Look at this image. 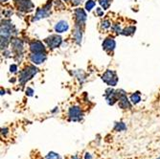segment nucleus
I'll return each mask as SVG.
<instances>
[{
  "instance_id": "obj_1",
  "label": "nucleus",
  "mask_w": 160,
  "mask_h": 159,
  "mask_svg": "<svg viewBox=\"0 0 160 159\" xmlns=\"http://www.w3.org/2000/svg\"><path fill=\"white\" fill-rule=\"evenodd\" d=\"M12 37V24L9 21H2L1 24V47L7 48Z\"/></svg>"
},
{
  "instance_id": "obj_2",
  "label": "nucleus",
  "mask_w": 160,
  "mask_h": 159,
  "mask_svg": "<svg viewBox=\"0 0 160 159\" xmlns=\"http://www.w3.org/2000/svg\"><path fill=\"white\" fill-rule=\"evenodd\" d=\"M38 73V68L35 66H28L23 71L20 72L19 75V82L23 85L25 84L29 80H31L36 74Z\"/></svg>"
},
{
  "instance_id": "obj_3",
  "label": "nucleus",
  "mask_w": 160,
  "mask_h": 159,
  "mask_svg": "<svg viewBox=\"0 0 160 159\" xmlns=\"http://www.w3.org/2000/svg\"><path fill=\"white\" fill-rule=\"evenodd\" d=\"M102 80H103L108 85H111V86H114L117 84L118 82V78H117V75L114 71L112 70H108L106 71V73L103 75L102 77Z\"/></svg>"
},
{
  "instance_id": "obj_4",
  "label": "nucleus",
  "mask_w": 160,
  "mask_h": 159,
  "mask_svg": "<svg viewBox=\"0 0 160 159\" xmlns=\"http://www.w3.org/2000/svg\"><path fill=\"white\" fill-rule=\"evenodd\" d=\"M14 3L18 9L21 12H30L34 8V4L30 0H14Z\"/></svg>"
},
{
  "instance_id": "obj_5",
  "label": "nucleus",
  "mask_w": 160,
  "mask_h": 159,
  "mask_svg": "<svg viewBox=\"0 0 160 159\" xmlns=\"http://www.w3.org/2000/svg\"><path fill=\"white\" fill-rule=\"evenodd\" d=\"M50 8H51V2L47 3L43 8L38 9L35 17H34V20H38V19H41V18L47 17L50 14Z\"/></svg>"
},
{
  "instance_id": "obj_6",
  "label": "nucleus",
  "mask_w": 160,
  "mask_h": 159,
  "mask_svg": "<svg viewBox=\"0 0 160 159\" xmlns=\"http://www.w3.org/2000/svg\"><path fill=\"white\" fill-rule=\"evenodd\" d=\"M45 42L47 43V45L54 49V48H57L61 45L62 43V37L60 36H57V35H53V36H50L49 37H47L45 39Z\"/></svg>"
},
{
  "instance_id": "obj_7",
  "label": "nucleus",
  "mask_w": 160,
  "mask_h": 159,
  "mask_svg": "<svg viewBox=\"0 0 160 159\" xmlns=\"http://www.w3.org/2000/svg\"><path fill=\"white\" fill-rule=\"evenodd\" d=\"M69 118L72 121H80L82 119V113L80 107H72L69 109Z\"/></svg>"
},
{
  "instance_id": "obj_8",
  "label": "nucleus",
  "mask_w": 160,
  "mask_h": 159,
  "mask_svg": "<svg viewBox=\"0 0 160 159\" xmlns=\"http://www.w3.org/2000/svg\"><path fill=\"white\" fill-rule=\"evenodd\" d=\"M31 62L35 64H40L46 60L45 53H33L30 57Z\"/></svg>"
},
{
  "instance_id": "obj_9",
  "label": "nucleus",
  "mask_w": 160,
  "mask_h": 159,
  "mask_svg": "<svg viewBox=\"0 0 160 159\" xmlns=\"http://www.w3.org/2000/svg\"><path fill=\"white\" fill-rule=\"evenodd\" d=\"M30 49L33 53H45V47L40 41H32L30 43Z\"/></svg>"
},
{
  "instance_id": "obj_10",
  "label": "nucleus",
  "mask_w": 160,
  "mask_h": 159,
  "mask_svg": "<svg viewBox=\"0 0 160 159\" xmlns=\"http://www.w3.org/2000/svg\"><path fill=\"white\" fill-rule=\"evenodd\" d=\"M76 19H77V25L81 27V25H83L86 20V13L82 9H77L75 11Z\"/></svg>"
},
{
  "instance_id": "obj_11",
  "label": "nucleus",
  "mask_w": 160,
  "mask_h": 159,
  "mask_svg": "<svg viewBox=\"0 0 160 159\" xmlns=\"http://www.w3.org/2000/svg\"><path fill=\"white\" fill-rule=\"evenodd\" d=\"M119 107L123 109H126V108H130V104L128 102V100L125 94V92L122 90L121 92V95H120V98H119Z\"/></svg>"
},
{
  "instance_id": "obj_12",
  "label": "nucleus",
  "mask_w": 160,
  "mask_h": 159,
  "mask_svg": "<svg viewBox=\"0 0 160 159\" xmlns=\"http://www.w3.org/2000/svg\"><path fill=\"white\" fill-rule=\"evenodd\" d=\"M68 28H69V25L66 21H60V22H58L55 26V31L57 33H63L65 31L68 30Z\"/></svg>"
},
{
  "instance_id": "obj_13",
  "label": "nucleus",
  "mask_w": 160,
  "mask_h": 159,
  "mask_svg": "<svg viewBox=\"0 0 160 159\" xmlns=\"http://www.w3.org/2000/svg\"><path fill=\"white\" fill-rule=\"evenodd\" d=\"M103 48L106 51H112L115 48V41L111 38H107L103 42Z\"/></svg>"
},
{
  "instance_id": "obj_14",
  "label": "nucleus",
  "mask_w": 160,
  "mask_h": 159,
  "mask_svg": "<svg viewBox=\"0 0 160 159\" xmlns=\"http://www.w3.org/2000/svg\"><path fill=\"white\" fill-rule=\"evenodd\" d=\"M12 46H13V49L14 50H17V52H18V55H21L22 54V51H23L22 42L19 39H14L12 41Z\"/></svg>"
},
{
  "instance_id": "obj_15",
  "label": "nucleus",
  "mask_w": 160,
  "mask_h": 159,
  "mask_svg": "<svg viewBox=\"0 0 160 159\" xmlns=\"http://www.w3.org/2000/svg\"><path fill=\"white\" fill-rule=\"evenodd\" d=\"M73 37L76 40L77 43H80L81 40H82V30H81V27L80 26H76L75 28V31H74V34H73Z\"/></svg>"
},
{
  "instance_id": "obj_16",
  "label": "nucleus",
  "mask_w": 160,
  "mask_h": 159,
  "mask_svg": "<svg viewBox=\"0 0 160 159\" xmlns=\"http://www.w3.org/2000/svg\"><path fill=\"white\" fill-rule=\"evenodd\" d=\"M134 31H135V27L132 26V27H128V28L125 29V30L122 32V34L125 35V36H130V35L134 34Z\"/></svg>"
},
{
  "instance_id": "obj_17",
  "label": "nucleus",
  "mask_w": 160,
  "mask_h": 159,
  "mask_svg": "<svg viewBox=\"0 0 160 159\" xmlns=\"http://www.w3.org/2000/svg\"><path fill=\"white\" fill-rule=\"evenodd\" d=\"M130 100H132V102L133 104H137V103H139L140 101H141V97H140L139 93L136 92V93H134V94L132 95V97H130Z\"/></svg>"
},
{
  "instance_id": "obj_18",
  "label": "nucleus",
  "mask_w": 160,
  "mask_h": 159,
  "mask_svg": "<svg viewBox=\"0 0 160 159\" xmlns=\"http://www.w3.org/2000/svg\"><path fill=\"white\" fill-rule=\"evenodd\" d=\"M110 2H111V0H99L100 5L104 8V10L108 9V7L110 5Z\"/></svg>"
},
{
  "instance_id": "obj_19",
  "label": "nucleus",
  "mask_w": 160,
  "mask_h": 159,
  "mask_svg": "<svg viewBox=\"0 0 160 159\" xmlns=\"http://www.w3.org/2000/svg\"><path fill=\"white\" fill-rule=\"evenodd\" d=\"M94 6H95V2L93 1V0H88V1H87L86 4H85V9L89 12L94 8Z\"/></svg>"
},
{
  "instance_id": "obj_20",
  "label": "nucleus",
  "mask_w": 160,
  "mask_h": 159,
  "mask_svg": "<svg viewBox=\"0 0 160 159\" xmlns=\"http://www.w3.org/2000/svg\"><path fill=\"white\" fill-rule=\"evenodd\" d=\"M125 128H126V127L123 123H117L115 126V129L116 131H119V132L122 131V129H125Z\"/></svg>"
},
{
  "instance_id": "obj_21",
  "label": "nucleus",
  "mask_w": 160,
  "mask_h": 159,
  "mask_svg": "<svg viewBox=\"0 0 160 159\" xmlns=\"http://www.w3.org/2000/svg\"><path fill=\"white\" fill-rule=\"evenodd\" d=\"M10 69H11V72H16L17 71V65H14V64L11 65Z\"/></svg>"
},
{
  "instance_id": "obj_22",
  "label": "nucleus",
  "mask_w": 160,
  "mask_h": 159,
  "mask_svg": "<svg viewBox=\"0 0 160 159\" xmlns=\"http://www.w3.org/2000/svg\"><path fill=\"white\" fill-rule=\"evenodd\" d=\"M26 93H27L29 96H32V95H33V90H32L31 88H28V89L26 90Z\"/></svg>"
},
{
  "instance_id": "obj_23",
  "label": "nucleus",
  "mask_w": 160,
  "mask_h": 159,
  "mask_svg": "<svg viewBox=\"0 0 160 159\" xmlns=\"http://www.w3.org/2000/svg\"><path fill=\"white\" fill-rule=\"evenodd\" d=\"M103 26H104L105 28H108L110 25H109V22H108V21H105V22H103Z\"/></svg>"
},
{
  "instance_id": "obj_24",
  "label": "nucleus",
  "mask_w": 160,
  "mask_h": 159,
  "mask_svg": "<svg viewBox=\"0 0 160 159\" xmlns=\"http://www.w3.org/2000/svg\"><path fill=\"white\" fill-rule=\"evenodd\" d=\"M72 2H73V5H79L80 3H81V0H73V1H72Z\"/></svg>"
},
{
  "instance_id": "obj_25",
  "label": "nucleus",
  "mask_w": 160,
  "mask_h": 159,
  "mask_svg": "<svg viewBox=\"0 0 160 159\" xmlns=\"http://www.w3.org/2000/svg\"><path fill=\"white\" fill-rule=\"evenodd\" d=\"M97 12H98L99 16H102V14L104 13V12H102V11H101V9H97Z\"/></svg>"
},
{
  "instance_id": "obj_26",
  "label": "nucleus",
  "mask_w": 160,
  "mask_h": 159,
  "mask_svg": "<svg viewBox=\"0 0 160 159\" xmlns=\"http://www.w3.org/2000/svg\"><path fill=\"white\" fill-rule=\"evenodd\" d=\"M85 159H91V156H90L88 153H86V155H85Z\"/></svg>"
},
{
  "instance_id": "obj_27",
  "label": "nucleus",
  "mask_w": 160,
  "mask_h": 159,
  "mask_svg": "<svg viewBox=\"0 0 160 159\" xmlns=\"http://www.w3.org/2000/svg\"><path fill=\"white\" fill-rule=\"evenodd\" d=\"M1 1H2V2H5V1H7V0H1Z\"/></svg>"
},
{
  "instance_id": "obj_28",
  "label": "nucleus",
  "mask_w": 160,
  "mask_h": 159,
  "mask_svg": "<svg viewBox=\"0 0 160 159\" xmlns=\"http://www.w3.org/2000/svg\"><path fill=\"white\" fill-rule=\"evenodd\" d=\"M63 1H68V0H63Z\"/></svg>"
},
{
  "instance_id": "obj_29",
  "label": "nucleus",
  "mask_w": 160,
  "mask_h": 159,
  "mask_svg": "<svg viewBox=\"0 0 160 159\" xmlns=\"http://www.w3.org/2000/svg\"><path fill=\"white\" fill-rule=\"evenodd\" d=\"M75 159H78V158H75Z\"/></svg>"
},
{
  "instance_id": "obj_30",
  "label": "nucleus",
  "mask_w": 160,
  "mask_h": 159,
  "mask_svg": "<svg viewBox=\"0 0 160 159\" xmlns=\"http://www.w3.org/2000/svg\"><path fill=\"white\" fill-rule=\"evenodd\" d=\"M158 159H160V158H158Z\"/></svg>"
}]
</instances>
